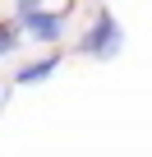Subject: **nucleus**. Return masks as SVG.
Wrapping results in <instances>:
<instances>
[{
	"label": "nucleus",
	"mask_w": 152,
	"mask_h": 157,
	"mask_svg": "<svg viewBox=\"0 0 152 157\" xmlns=\"http://www.w3.org/2000/svg\"><path fill=\"white\" fill-rule=\"evenodd\" d=\"M0 102H5V88H0Z\"/></svg>",
	"instance_id": "obj_5"
},
{
	"label": "nucleus",
	"mask_w": 152,
	"mask_h": 157,
	"mask_svg": "<svg viewBox=\"0 0 152 157\" xmlns=\"http://www.w3.org/2000/svg\"><path fill=\"white\" fill-rule=\"evenodd\" d=\"M79 51H88L92 60H111V56L120 51V23H115L111 10H102V14L92 19V28H88V37L79 42Z\"/></svg>",
	"instance_id": "obj_2"
},
{
	"label": "nucleus",
	"mask_w": 152,
	"mask_h": 157,
	"mask_svg": "<svg viewBox=\"0 0 152 157\" xmlns=\"http://www.w3.org/2000/svg\"><path fill=\"white\" fill-rule=\"evenodd\" d=\"M14 19H19V28H28L37 42H60L69 10H42V5H32V0H23V5L14 10Z\"/></svg>",
	"instance_id": "obj_1"
},
{
	"label": "nucleus",
	"mask_w": 152,
	"mask_h": 157,
	"mask_svg": "<svg viewBox=\"0 0 152 157\" xmlns=\"http://www.w3.org/2000/svg\"><path fill=\"white\" fill-rule=\"evenodd\" d=\"M55 65H60V56H46V60H37V65H23V69L14 74V83H42V78L55 74Z\"/></svg>",
	"instance_id": "obj_3"
},
{
	"label": "nucleus",
	"mask_w": 152,
	"mask_h": 157,
	"mask_svg": "<svg viewBox=\"0 0 152 157\" xmlns=\"http://www.w3.org/2000/svg\"><path fill=\"white\" fill-rule=\"evenodd\" d=\"M9 51H14V28L0 23V56H9Z\"/></svg>",
	"instance_id": "obj_4"
}]
</instances>
